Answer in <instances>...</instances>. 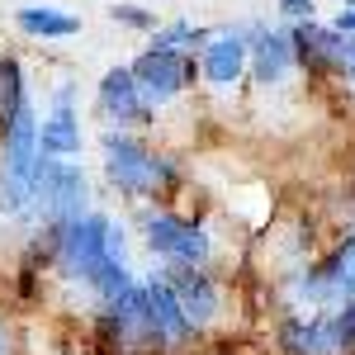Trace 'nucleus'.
I'll return each instance as SVG.
<instances>
[{"mask_svg": "<svg viewBox=\"0 0 355 355\" xmlns=\"http://www.w3.org/2000/svg\"><path fill=\"white\" fill-rule=\"evenodd\" d=\"M38 147L43 157H57V162H76L81 157V119H76V100H57L48 119L38 123Z\"/></svg>", "mask_w": 355, "mask_h": 355, "instance_id": "1a4fd4ad", "label": "nucleus"}, {"mask_svg": "<svg viewBox=\"0 0 355 355\" xmlns=\"http://www.w3.org/2000/svg\"><path fill=\"white\" fill-rule=\"evenodd\" d=\"M147 294H152V313H157L166 351H185L194 341V327H190V318H185V308H180V299H175V289H171V279L162 270L147 275Z\"/></svg>", "mask_w": 355, "mask_h": 355, "instance_id": "9d476101", "label": "nucleus"}, {"mask_svg": "<svg viewBox=\"0 0 355 355\" xmlns=\"http://www.w3.org/2000/svg\"><path fill=\"white\" fill-rule=\"evenodd\" d=\"M199 71H204V81H209V85L232 90V85L251 71V48H246V38L237 33V28L218 33V38L199 53Z\"/></svg>", "mask_w": 355, "mask_h": 355, "instance_id": "6e6552de", "label": "nucleus"}, {"mask_svg": "<svg viewBox=\"0 0 355 355\" xmlns=\"http://www.w3.org/2000/svg\"><path fill=\"white\" fill-rule=\"evenodd\" d=\"M128 67H133L142 95L152 100V110H157V105H171V100H180L185 90H194V81H204L199 57H194V53H166V48H152V43H147Z\"/></svg>", "mask_w": 355, "mask_h": 355, "instance_id": "7ed1b4c3", "label": "nucleus"}, {"mask_svg": "<svg viewBox=\"0 0 355 355\" xmlns=\"http://www.w3.org/2000/svg\"><path fill=\"white\" fill-rule=\"evenodd\" d=\"M105 175H110L114 190L128 194V199H157V194L180 190L175 162L157 147H147L142 137L119 133V128L105 133Z\"/></svg>", "mask_w": 355, "mask_h": 355, "instance_id": "f257e3e1", "label": "nucleus"}, {"mask_svg": "<svg viewBox=\"0 0 355 355\" xmlns=\"http://www.w3.org/2000/svg\"><path fill=\"white\" fill-rule=\"evenodd\" d=\"M279 19L284 24H308V19H318V5L313 0H279Z\"/></svg>", "mask_w": 355, "mask_h": 355, "instance_id": "dca6fc26", "label": "nucleus"}, {"mask_svg": "<svg viewBox=\"0 0 355 355\" xmlns=\"http://www.w3.org/2000/svg\"><path fill=\"white\" fill-rule=\"evenodd\" d=\"M275 351L279 355H327V313L284 318L275 327Z\"/></svg>", "mask_w": 355, "mask_h": 355, "instance_id": "9b49d317", "label": "nucleus"}, {"mask_svg": "<svg viewBox=\"0 0 355 355\" xmlns=\"http://www.w3.org/2000/svg\"><path fill=\"white\" fill-rule=\"evenodd\" d=\"M137 232H142L147 251H152V256H162V261H185V266H209V261H214V237H209V223L180 218V214L162 209V204L142 214Z\"/></svg>", "mask_w": 355, "mask_h": 355, "instance_id": "f03ea898", "label": "nucleus"}, {"mask_svg": "<svg viewBox=\"0 0 355 355\" xmlns=\"http://www.w3.org/2000/svg\"><path fill=\"white\" fill-rule=\"evenodd\" d=\"M331 28H336V33H355V10H351V5H341V10H336Z\"/></svg>", "mask_w": 355, "mask_h": 355, "instance_id": "f3484780", "label": "nucleus"}, {"mask_svg": "<svg viewBox=\"0 0 355 355\" xmlns=\"http://www.w3.org/2000/svg\"><path fill=\"white\" fill-rule=\"evenodd\" d=\"M15 24H19V33L33 38V43H57V38L81 33V19L67 15V10H57V5H24V10L15 15Z\"/></svg>", "mask_w": 355, "mask_h": 355, "instance_id": "f8f14e48", "label": "nucleus"}, {"mask_svg": "<svg viewBox=\"0 0 355 355\" xmlns=\"http://www.w3.org/2000/svg\"><path fill=\"white\" fill-rule=\"evenodd\" d=\"M162 275L171 279V289H175V299L185 308V318H190L194 331H209L218 322L223 313V289L218 279L209 275V266H185V261H162Z\"/></svg>", "mask_w": 355, "mask_h": 355, "instance_id": "423d86ee", "label": "nucleus"}, {"mask_svg": "<svg viewBox=\"0 0 355 355\" xmlns=\"http://www.w3.org/2000/svg\"><path fill=\"white\" fill-rule=\"evenodd\" d=\"M110 19L123 24V28H137V33H152V28H157V19H152L142 5H110Z\"/></svg>", "mask_w": 355, "mask_h": 355, "instance_id": "2eb2a0df", "label": "nucleus"}, {"mask_svg": "<svg viewBox=\"0 0 355 355\" xmlns=\"http://www.w3.org/2000/svg\"><path fill=\"white\" fill-rule=\"evenodd\" d=\"M24 105H28V90H24L19 62H15V57H0V142H5L10 128H15V119H19Z\"/></svg>", "mask_w": 355, "mask_h": 355, "instance_id": "ddd939ff", "label": "nucleus"}, {"mask_svg": "<svg viewBox=\"0 0 355 355\" xmlns=\"http://www.w3.org/2000/svg\"><path fill=\"white\" fill-rule=\"evenodd\" d=\"M289 38H294V53H299V71H313V76H341V48L346 38L331 24H289Z\"/></svg>", "mask_w": 355, "mask_h": 355, "instance_id": "0eeeda50", "label": "nucleus"}, {"mask_svg": "<svg viewBox=\"0 0 355 355\" xmlns=\"http://www.w3.org/2000/svg\"><path fill=\"white\" fill-rule=\"evenodd\" d=\"M95 110H100V119H105L110 128H119V133L147 128V123L157 119L152 100L142 95V85H137V76H133V67H110V71L100 76V85H95Z\"/></svg>", "mask_w": 355, "mask_h": 355, "instance_id": "39448f33", "label": "nucleus"}, {"mask_svg": "<svg viewBox=\"0 0 355 355\" xmlns=\"http://www.w3.org/2000/svg\"><path fill=\"white\" fill-rule=\"evenodd\" d=\"M341 5H351V10H355V0H341Z\"/></svg>", "mask_w": 355, "mask_h": 355, "instance_id": "a211bd4d", "label": "nucleus"}, {"mask_svg": "<svg viewBox=\"0 0 355 355\" xmlns=\"http://www.w3.org/2000/svg\"><path fill=\"white\" fill-rule=\"evenodd\" d=\"M246 38V48H251V81L261 85V90H279V85L289 81L294 71H299V53H294V38H289V24H242L237 28Z\"/></svg>", "mask_w": 355, "mask_h": 355, "instance_id": "20e7f679", "label": "nucleus"}, {"mask_svg": "<svg viewBox=\"0 0 355 355\" xmlns=\"http://www.w3.org/2000/svg\"><path fill=\"white\" fill-rule=\"evenodd\" d=\"M214 28H194L190 19H175V24H157L152 28V48H166V53H204L214 38H209Z\"/></svg>", "mask_w": 355, "mask_h": 355, "instance_id": "4468645a", "label": "nucleus"}]
</instances>
